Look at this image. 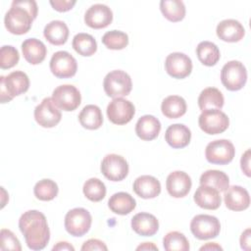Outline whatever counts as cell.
Here are the masks:
<instances>
[{
    "label": "cell",
    "instance_id": "19",
    "mask_svg": "<svg viewBox=\"0 0 251 251\" xmlns=\"http://www.w3.org/2000/svg\"><path fill=\"white\" fill-rule=\"evenodd\" d=\"M216 32L218 37L223 41L238 42L243 38L245 29L240 22L233 19H227L218 24Z\"/></svg>",
    "mask_w": 251,
    "mask_h": 251
},
{
    "label": "cell",
    "instance_id": "45",
    "mask_svg": "<svg viewBox=\"0 0 251 251\" xmlns=\"http://www.w3.org/2000/svg\"><path fill=\"white\" fill-rule=\"evenodd\" d=\"M240 246L244 250L250 249V228L245 229L240 236Z\"/></svg>",
    "mask_w": 251,
    "mask_h": 251
},
{
    "label": "cell",
    "instance_id": "29",
    "mask_svg": "<svg viewBox=\"0 0 251 251\" xmlns=\"http://www.w3.org/2000/svg\"><path fill=\"white\" fill-rule=\"evenodd\" d=\"M186 102L178 95H170L166 97L161 105L163 115L169 119H177L186 113Z\"/></svg>",
    "mask_w": 251,
    "mask_h": 251
},
{
    "label": "cell",
    "instance_id": "38",
    "mask_svg": "<svg viewBox=\"0 0 251 251\" xmlns=\"http://www.w3.org/2000/svg\"><path fill=\"white\" fill-rule=\"evenodd\" d=\"M102 43L109 49L122 50L128 44V36L121 30H110L102 36Z\"/></svg>",
    "mask_w": 251,
    "mask_h": 251
},
{
    "label": "cell",
    "instance_id": "35",
    "mask_svg": "<svg viewBox=\"0 0 251 251\" xmlns=\"http://www.w3.org/2000/svg\"><path fill=\"white\" fill-rule=\"evenodd\" d=\"M82 191L88 200L92 202H99L104 199L107 190L102 180L97 177H91L84 182Z\"/></svg>",
    "mask_w": 251,
    "mask_h": 251
},
{
    "label": "cell",
    "instance_id": "1",
    "mask_svg": "<svg viewBox=\"0 0 251 251\" xmlns=\"http://www.w3.org/2000/svg\"><path fill=\"white\" fill-rule=\"evenodd\" d=\"M19 227L31 250H42L49 242L50 230L46 217L37 210L25 212L19 220Z\"/></svg>",
    "mask_w": 251,
    "mask_h": 251
},
{
    "label": "cell",
    "instance_id": "3",
    "mask_svg": "<svg viewBox=\"0 0 251 251\" xmlns=\"http://www.w3.org/2000/svg\"><path fill=\"white\" fill-rule=\"evenodd\" d=\"M105 93L112 98L126 96L132 88L131 78L126 72L115 70L108 73L103 81Z\"/></svg>",
    "mask_w": 251,
    "mask_h": 251
},
{
    "label": "cell",
    "instance_id": "37",
    "mask_svg": "<svg viewBox=\"0 0 251 251\" xmlns=\"http://www.w3.org/2000/svg\"><path fill=\"white\" fill-rule=\"evenodd\" d=\"M163 245L167 251H188L189 242L185 235L174 230L168 232L163 238Z\"/></svg>",
    "mask_w": 251,
    "mask_h": 251
},
{
    "label": "cell",
    "instance_id": "24",
    "mask_svg": "<svg viewBox=\"0 0 251 251\" xmlns=\"http://www.w3.org/2000/svg\"><path fill=\"white\" fill-rule=\"evenodd\" d=\"M161 130L160 121L152 115H144L138 119L135 125V133L142 140L155 139Z\"/></svg>",
    "mask_w": 251,
    "mask_h": 251
},
{
    "label": "cell",
    "instance_id": "44",
    "mask_svg": "<svg viewBox=\"0 0 251 251\" xmlns=\"http://www.w3.org/2000/svg\"><path fill=\"white\" fill-rule=\"evenodd\" d=\"M250 149H247L243 155L241 156V160H240V165H241V170L242 172L247 176H250Z\"/></svg>",
    "mask_w": 251,
    "mask_h": 251
},
{
    "label": "cell",
    "instance_id": "6",
    "mask_svg": "<svg viewBox=\"0 0 251 251\" xmlns=\"http://www.w3.org/2000/svg\"><path fill=\"white\" fill-rule=\"evenodd\" d=\"M198 125L207 134H219L228 127L229 119L220 109H207L200 114Z\"/></svg>",
    "mask_w": 251,
    "mask_h": 251
},
{
    "label": "cell",
    "instance_id": "31",
    "mask_svg": "<svg viewBox=\"0 0 251 251\" xmlns=\"http://www.w3.org/2000/svg\"><path fill=\"white\" fill-rule=\"evenodd\" d=\"M200 184L208 185L219 192L225 191L229 186V178L227 175L218 170H208L204 172L200 176Z\"/></svg>",
    "mask_w": 251,
    "mask_h": 251
},
{
    "label": "cell",
    "instance_id": "15",
    "mask_svg": "<svg viewBox=\"0 0 251 251\" xmlns=\"http://www.w3.org/2000/svg\"><path fill=\"white\" fill-rule=\"evenodd\" d=\"M165 69L168 75L172 77L182 79L191 74L192 61L184 53L174 52L167 56L165 60Z\"/></svg>",
    "mask_w": 251,
    "mask_h": 251
},
{
    "label": "cell",
    "instance_id": "18",
    "mask_svg": "<svg viewBox=\"0 0 251 251\" xmlns=\"http://www.w3.org/2000/svg\"><path fill=\"white\" fill-rule=\"evenodd\" d=\"M224 192V201L227 209L231 211H243L249 207L250 196L244 187L240 185H231Z\"/></svg>",
    "mask_w": 251,
    "mask_h": 251
},
{
    "label": "cell",
    "instance_id": "16",
    "mask_svg": "<svg viewBox=\"0 0 251 251\" xmlns=\"http://www.w3.org/2000/svg\"><path fill=\"white\" fill-rule=\"evenodd\" d=\"M113 21V12L105 4L91 5L84 14V23L91 28L99 29L108 26Z\"/></svg>",
    "mask_w": 251,
    "mask_h": 251
},
{
    "label": "cell",
    "instance_id": "34",
    "mask_svg": "<svg viewBox=\"0 0 251 251\" xmlns=\"http://www.w3.org/2000/svg\"><path fill=\"white\" fill-rule=\"evenodd\" d=\"M160 10L163 16L173 23L183 20L185 16V6L180 0H162Z\"/></svg>",
    "mask_w": 251,
    "mask_h": 251
},
{
    "label": "cell",
    "instance_id": "10",
    "mask_svg": "<svg viewBox=\"0 0 251 251\" xmlns=\"http://www.w3.org/2000/svg\"><path fill=\"white\" fill-rule=\"evenodd\" d=\"M52 99L59 109L70 112L75 110L81 102L79 90L72 84L57 86L52 93Z\"/></svg>",
    "mask_w": 251,
    "mask_h": 251
},
{
    "label": "cell",
    "instance_id": "14",
    "mask_svg": "<svg viewBox=\"0 0 251 251\" xmlns=\"http://www.w3.org/2000/svg\"><path fill=\"white\" fill-rule=\"evenodd\" d=\"M101 172L109 180L121 181L128 174V164L121 155L108 154L101 162Z\"/></svg>",
    "mask_w": 251,
    "mask_h": 251
},
{
    "label": "cell",
    "instance_id": "41",
    "mask_svg": "<svg viewBox=\"0 0 251 251\" xmlns=\"http://www.w3.org/2000/svg\"><path fill=\"white\" fill-rule=\"evenodd\" d=\"M12 5H16V6H20L25 8V10L28 11V13L31 15V17L33 18V20L36 18L37 16V4L35 1L33 0H17V1H13Z\"/></svg>",
    "mask_w": 251,
    "mask_h": 251
},
{
    "label": "cell",
    "instance_id": "11",
    "mask_svg": "<svg viewBox=\"0 0 251 251\" xmlns=\"http://www.w3.org/2000/svg\"><path fill=\"white\" fill-rule=\"evenodd\" d=\"M61 118V111L53 101L52 97L44 98L34 109V119L42 127H54L60 123Z\"/></svg>",
    "mask_w": 251,
    "mask_h": 251
},
{
    "label": "cell",
    "instance_id": "48",
    "mask_svg": "<svg viewBox=\"0 0 251 251\" xmlns=\"http://www.w3.org/2000/svg\"><path fill=\"white\" fill-rule=\"evenodd\" d=\"M136 250H158V247L152 242H144L137 246Z\"/></svg>",
    "mask_w": 251,
    "mask_h": 251
},
{
    "label": "cell",
    "instance_id": "5",
    "mask_svg": "<svg viewBox=\"0 0 251 251\" xmlns=\"http://www.w3.org/2000/svg\"><path fill=\"white\" fill-rule=\"evenodd\" d=\"M32 21L33 18L27 10L16 5H11V8L4 18V24L7 30L17 35L26 33L31 27Z\"/></svg>",
    "mask_w": 251,
    "mask_h": 251
},
{
    "label": "cell",
    "instance_id": "13",
    "mask_svg": "<svg viewBox=\"0 0 251 251\" xmlns=\"http://www.w3.org/2000/svg\"><path fill=\"white\" fill-rule=\"evenodd\" d=\"M49 65L51 73L59 78L72 77L76 74L77 70L76 60L67 51L55 52Z\"/></svg>",
    "mask_w": 251,
    "mask_h": 251
},
{
    "label": "cell",
    "instance_id": "46",
    "mask_svg": "<svg viewBox=\"0 0 251 251\" xmlns=\"http://www.w3.org/2000/svg\"><path fill=\"white\" fill-rule=\"evenodd\" d=\"M52 250L53 251H57V250L58 251H62V250H72V251H74L75 247L67 241H60L56 245L53 246Z\"/></svg>",
    "mask_w": 251,
    "mask_h": 251
},
{
    "label": "cell",
    "instance_id": "9",
    "mask_svg": "<svg viewBox=\"0 0 251 251\" xmlns=\"http://www.w3.org/2000/svg\"><path fill=\"white\" fill-rule=\"evenodd\" d=\"M235 149L227 139H217L208 143L205 149L207 161L215 165H226L233 160Z\"/></svg>",
    "mask_w": 251,
    "mask_h": 251
},
{
    "label": "cell",
    "instance_id": "7",
    "mask_svg": "<svg viewBox=\"0 0 251 251\" xmlns=\"http://www.w3.org/2000/svg\"><path fill=\"white\" fill-rule=\"evenodd\" d=\"M190 230L200 240L215 238L220 233L221 223L215 216L206 214L196 215L190 222Z\"/></svg>",
    "mask_w": 251,
    "mask_h": 251
},
{
    "label": "cell",
    "instance_id": "43",
    "mask_svg": "<svg viewBox=\"0 0 251 251\" xmlns=\"http://www.w3.org/2000/svg\"><path fill=\"white\" fill-rule=\"evenodd\" d=\"M80 249L82 251H88V250H107L108 248L103 241L96 238H91L86 240L82 244Z\"/></svg>",
    "mask_w": 251,
    "mask_h": 251
},
{
    "label": "cell",
    "instance_id": "20",
    "mask_svg": "<svg viewBox=\"0 0 251 251\" xmlns=\"http://www.w3.org/2000/svg\"><path fill=\"white\" fill-rule=\"evenodd\" d=\"M133 191L143 199H152L157 197L161 192L160 181L148 175L138 176L133 182Z\"/></svg>",
    "mask_w": 251,
    "mask_h": 251
},
{
    "label": "cell",
    "instance_id": "21",
    "mask_svg": "<svg viewBox=\"0 0 251 251\" xmlns=\"http://www.w3.org/2000/svg\"><path fill=\"white\" fill-rule=\"evenodd\" d=\"M131 227L139 235L152 236L159 229V222L154 215L141 212L132 217Z\"/></svg>",
    "mask_w": 251,
    "mask_h": 251
},
{
    "label": "cell",
    "instance_id": "2",
    "mask_svg": "<svg viewBox=\"0 0 251 251\" xmlns=\"http://www.w3.org/2000/svg\"><path fill=\"white\" fill-rule=\"evenodd\" d=\"M29 87V78L22 71H15L8 75L0 76V101L10 102L15 96L25 93Z\"/></svg>",
    "mask_w": 251,
    "mask_h": 251
},
{
    "label": "cell",
    "instance_id": "27",
    "mask_svg": "<svg viewBox=\"0 0 251 251\" xmlns=\"http://www.w3.org/2000/svg\"><path fill=\"white\" fill-rule=\"evenodd\" d=\"M108 206L115 214L127 215L135 209L136 201L129 193L117 192L110 197Z\"/></svg>",
    "mask_w": 251,
    "mask_h": 251
},
{
    "label": "cell",
    "instance_id": "22",
    "mask_svg": "<svg viewBox=\"0 0 251 251\" xmlns=\"http://www.w3.org/2000/svg\"><path fill=\"white\" fill-rule=\"evenodd\" d=\"M165 139L167 143L175 149L183 148L190 142L191 131L182 124H174L167 128L165 132Z\"/></svg>",
    "mask_w": 251,
    "mask_h": 251
},
{
    "label": "cell",
    "instance_id": "23",
    "mask_svg": "<svg viewBox=\"0 0 251 251\" xmlns=\"http://www.w3.org/2000/svg\"><path fill=\"white\" fill-rule=\"evenodd\" d=\"M22 52L26 62L31 65H38L44 61L47 49L41 40L27 38L22 43Z\"/></svg>",
    "mask_w": 251,
    "mask_h": 251
},
{
    "label": "cell",
    "instance_id": "26",
    "mask_svg": "<svg viewBox=\"0 0 251 251\" xmlns=\"http://www.w3.org/2000/svg\"><path fill=\"white\" fill-rule=\"evenodd\" d=\"M46 40L53 45H63L69 37V27L65 22L55 20L47 24L43 30Z\"/></svg>",
    "mask_w": 251,
    "mask_h": 251
},
{
    "label": "cell",
    "instance_id": "47",
    "mask_svg": "<svg viewBox=\"0 0 251 251\" xmlns=\"http://www.w3.org/2000/svg\"><path fill=\"white\" fill-rule=\"evenodd\" d=\"M200 250H223V248L216 242H208L200 247Z\"/></svg>",
    "mask_w": 251,
    "mask_h": 251
},
{
    "label": "cell",
    "instance_id": "4",
    "mask_svg": "<svg viewBox=\"0 0 251 251\" xmlns=\"http://www.w3.org/2000/svg\"><path fill=\"white\" fill-rule=\"evenodd\" d=\"M221 80L227 90L237 91L241 89L247 80L245 66L235 60L227 62L221 71Z\"/></svg>",
    "mask_w": 251,
    "mask_h": 251
},
{
    "label": "cell",
    "instance_id": "36",
    "mask_svg": "<svg viewBox=\"0 0 251 251\" xmlns=\"http://www.w3.org/2000/svg\"><path fill=\"white\" fill-rule=\"evenodd\" d=\"M57 183L49 178H43L35 183L33 187L34 196L41 201L53 200L58 195Z\"/></svg>",
    "mask_w": 251,
    "mask_h": 251
},
{
    "label": "cell",
    "instance_id": "40",
    "mask_svg": "<svg viewBox=\"0 0 251 251\" xmlns=\"http://www.w3.org/2000/svg\"><path fill=\"white\" fill-rule=\"evenodd\" d=\"M0 248L1 250H22L19 239L10 229L6 228H2L0 231Z\"/></svg>",
    "mask_w": 251,
    "mask_h": 251
},
{
    "label": "cell",
    "instance_id": "39",
    "mask_svg": "<svg viewBox=\"0 0 251 251\" xmlns=\"http://www.w3.org/2000/svg\"><path fill=\"white\" fill-rule=\"evenodd\" d=\"M20 54L17 48L12 45H3L0 50L1 69H11L19 63Z\"/></svg>",
    "mask_w": 251,
    "mask_h": 251
},
{
    "label": "cell",
    "instance_id": "8",
    "mask_svg": "<svg viewBox=\"0 0 251 251\" xmlns=\"http://www.w3.org/2000/svg\"><path fill=\"white\" fill-rule=\"evenodd\" d=\"M92 217L84 208H74L65 216V228L73 236H83L90 229Z\"/></svg>",
    "mask_w": 251,
    "mask_h": 251
},
{
    "label": "cell",
    "instance_id": "33",
    "mask_svg": "<svg viewBox=\"0 0 251 251\" xmlns=\"http://www.w3.org/2000/svg\"><path fill=\"white\" fill-rule=\"evenodd\" d=\"M72 45L76 53L84 57L92 56L97 51V42L94 37L84 32L75 34L73 38Z\"/></svg>",
    "mask_w": 251,
    "mask_h": 251
},
{
    "label": "cell",
    "instance_id": "30",
    "mask_svg": "<svg viewBox=\"0 0 251 251\" xmlns=\"http://www.w3.org/2000/svg\"><path fill=\"white\" fill-rule=\"evenodd\" d=\"M225 103L223 93L216 87H207L198 97V106L201 111L207 109H222Z\"/></svg>",
    "mask_w": 251,
    "mask_h": 251
},
{
    "label": "cell",
    "instance_id": "42",
    "mask_svg": "<svg viewBox=\"0 0 251 251\" xmlns=\"http://www.w3.org/2000/svg\"><path fill=\"white\" fill-rule=\"evenodd\" d=\"M75 0H51L50 5L58 12L70 11L75 4Z\"/></svg>",
    "mask_w": 251,
    "mask_h": 251
},
{
    "label": "cell",
    "instance_id": "12",
    "mask_svg": "<svg viewBox=\"0 0 251 251\" xmlns=\"http://www.w3.org/2000/svg\"><path fill=\"white\" fill-rule=\"evenodd\" d=\"M135 114L134 105L123 97L114 98L107 106V116L115 125H126L129 123Z\"/></svg>",
    "mask_w": 251,
    "mask_h": 251
},
{
    "label": "cell",
    "instance_id": "28",
    "mask_svg": "<svg viewBox=\"0 0 251 251\" xmlns=\"http://www.w3.org/2000/svg\"><path fill=\"white\" fill-rule=\"evenodd\" d=\"M79 124L87 129H97L103 124V115L100 108L96 105H86L78 115Z\"/></svg>",
    "mask_w": 251,
    "mask_h": 251
},
{
    "label": "cell",
    "instance_id": "17",
    "mask_svg": "<svg viewBox=\"0 0 251 251\" xmlns=\"http://www.w3.org/2000/svg\"><path fill=\"white\" fill-rule=\"evenodd\" d=\"M191 178L182 171H175L171 173L166 180L168 193L175 198H182L186 196L191 189Z\"/></svg>",
    "mask_w": 251,
    "mask_h": 251
},
{
    "label": "cell",
    "instance_id": "32",
    "mask_svg": "<svg viewBox=\"0 0 251 251\" xmlns=\"http://www.w3.org/2000/svg\"><path fill=\"white\" fill-rule=\"evenodd\" d=\"M198 60L207 67L215 66L221 57L218 46L211 41H201L196 47Z\"/></svg>",
    "mask_w": 251,
    "mask_h": 251
},
{
    "label": "cell",
    "instance_id": "25",
    "mask_svg": "<svg viewBox=\"0 0 251 251\" xmlns=\"http://www.w3.org/2000/svg\"><path fill=\"white\" fill-rule=\"evenodd\" d=\"M195 203L203 209L217 210L222 203L220 192L208 185H201L194 193Z\"/></svg>",
    "mask_w": 251,
    "mask_h": 251
}]
</instances>
